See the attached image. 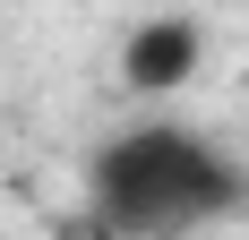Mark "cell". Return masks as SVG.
Instances as JSON below:
<instances>
[{
    "instance_id": "cell-1",
    "label": "cell",
    "mask_w": 249,
    "mask_h": 240,
    "mask_svg": "<svg viewBox=\"0 0 249 240\" xmlns=\"http://www.w3.org/2000/svg\"><path fill=\"white\" fill-rule=\"evenodd\" d=\"M86 206L103 215L112 240H189L198 223H224L232 206H249V171L180 120H138L95 146Z\"/></svg>"
},
{
    "instance_id": "cell-2",
    "label": "cell",
    "mask_w": 249,
    "mask_h": 240,
    "mask_svg": "<svg viewBox=\"0 0 249 240\" xmlns=\"http://www.w3.org/2000/svg\"><path fill=\"white\" fill-rule=\"evenodd\" d=\"M198 60H206L198 17H146V26H129V43H121L129 95H180V86L198 77Z\"/></svg>"
}]
</instances>
